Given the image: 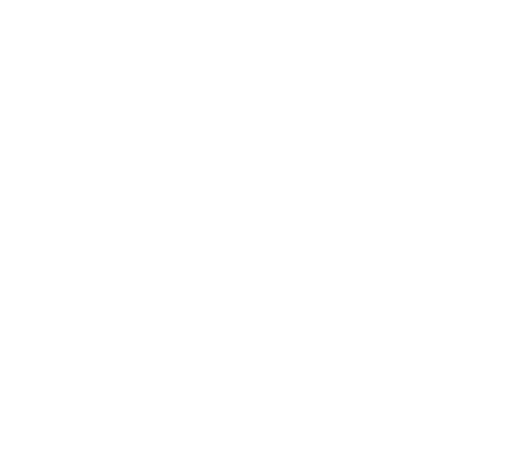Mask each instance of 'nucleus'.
Wrapping results in <instances>:
<instances>
[]
</instances>
